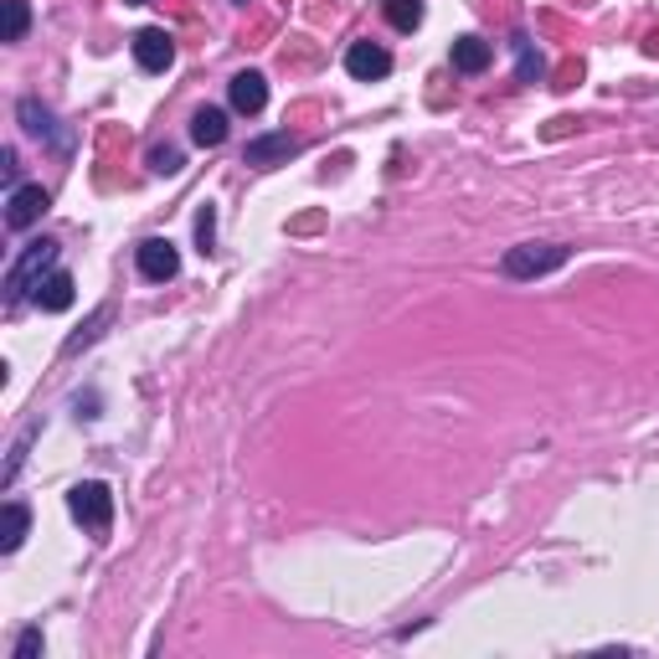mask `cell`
Listing matches in <instances>:
<instances>
[{"label":"cell","mask_w":659,"mask_h":659,"mask_svg":"<svg viewBox=\"0 0 659 659\" xmlns=\"http://www.w3.org/2000/svg\"><path fill=\"white\" fill-rule=\"evenodd\" d=\"M510 47H515V78H521V83H542L546 78V58L536 52V41L525 37V32H515Z\"/></svg>","instance_id":"13"},{"label":"cell","mask_w":659,"mask_h":659,"mask_svg":"<svg viewBox=\"0 0 659 659\" xmlns=\"http://www.w3.org/2000/svg\"><path fill=\"white\" fill-rule=\"evenodd\" d=\"M135 258H139V273H145L150 284H165V278L181 273V252H175L171 237H145Z\"/></svg>","instance_id":"6"},{"label":"cell","mask_w":659,"mask_h":659,"mask_svg":"<svg viewBox=\"0 0 659 659\" xmlns=\"http://www.w3.org/2000/svg\"><path fill=\"white\" fill-rule=\"evenodd\" d=\"M448 58H453V73H469V78H474V73H485L489 67L495 52H489V41H480V37H459Z\"/></svg>","instance_id":"12"},{"label":"cell","mask_w":659,"mask_h":659,"mask_svg":"<svg viewBox=\"0 0 659 659\" xmlns=\"http://www.w3.org/2000/svg\"><path fill=\"white\" fill-rule=\"evenodd\" d=\"M37 310H47V314H62V310H73V299H78V284H73V273H62V269H52L47 278L37 284Z\"/></svg>","instance_id":"10"},{"label":"cell","mask_w":659,"mask_h":659,"mask_svg":"<svg viewBox=\"0 0 659 659\" xmlns=\"http://www.w3.org/2000/svg\"><path fill=\"white\" fill-rule=\"evenodd\" d=\"M567 263L562 243H521V248L505 252V278H542V273H557Z\"/></svg>","instance_id":"3"},{"label":"cell","mask_w":659,"mask_h":659,"mask_svg":"<svg viewBox=\"0 0 659 659\" xmlns=\"http://www.w3.org/2000/svg\"><path fill=\"white\" fill-rule=\"evenodd\" d=\"M26 525H32V510L21 500H5V525H0V551H16L26 542Z\"/></svg>","instance_id":"15"},{"label":"cell","mask_w":659,"mask_h":659,"mask_svg":"<svg viewBox=\"0 0 659 659\" xmlns=\"http://www.w3.org/2000/svg\"><path fill=\"white\" fill-rule=\"evenodd\" d=\"M16 119H21V129H26V135L47 139V145H58L62 156L73 150V135H67V129H58V114H52L47 103H37V98H21V103H16Z\"/></svg>","instance_id":"4"},{"label":"cell","mask_w":659,"mask_h":659,"mask_svg":"<svg viewBox=\"0 0 659 659\" xmlns=\"http://www.w3.org/2000/svg\"><path fill=\"white\" fill-rule=\"evenodd\" d=\"M191 139L201 145V150H216V145L227 139V114H222V109H196Z\"/></svg>","instance_id":"14"},{"label":"cell","mask_w":659,"mask_h":659,"mask_svg":"<svg viewBox=\"0 0 659 659\" xmlns=\"http://www.w3.org/2000/svg\"><path fill=\"white\" fill-rule=\"evenodd\" d=\"M299 156V139L284 129V135H258L248 139V150H243V160L248 165H258V171H269V165H289V160Z\"/></svg>","instance_id":"8"},{"label":"cell","mask_w":659,"mask_h":659,"mask_svg":"<svg viewBox=\"0 0 659 659\" xmlns=\"http://www.w3.org/2000/svg\"><path fill=\"white\" fill-rule=\"evenodd\" d=\"M58 269V243L52 237H41V243H26V252H21L16 263H11V273H5V304H21V299H32L37 294V284L47 278V273Z\"/></svg>","instance_id":"1"},{"label":"cell","mask_w":659,"mask_h":659,"mask_svg":"<svg viewBox=\"0 0 659 659\" xmlns=\"http://www.w3.org/2000/svg\"><path fill=\"white\" fill-rule=\"evenodd\" d=\"M243 5H248V0H243Z\"/></svg>","instance_id":"24"},{"label":"cell","mask_w":659,"mask_h":659,"mask_svg":"<svg viewBox=\"0 0 659 659\" xmlns=\"http://www.w3.org/2000/svg\"><path fill=\"white\" fill-rule=\"evenodd\" d=\"M67 510L88 531H109L114 525V489L103 485V480H83V485L67 489Z\"/></svg>","instance_id":"2"},{"label":"cell","mask_w":659,"mask_h":659,"mask_svg":"<svg viewBox=\"0 0 659 659\" xmlns=\"http://www.w3.org/2000/svg\"><path fill=\"white\" fill-rule=\"evenodd\" d=\"M47 207H52V196L41 191V186H11V196H5V227H11V233L37 227Z\"/></svg>","instance_id":"5"},{"label":"cell","mask_w":659,"mask_h":659,"mask_svg":"<svg viewBox=\"0 0 659 659\" xmlns=\"http://www.w3.org/2000/svg\"><path fill=\"white\" fill-rule=\"evenodd\" d=\"M346 73H350V78H361V83L387 78V73H391V52L382 47V41H350Z\"/></svg>","instance_id":"7"},{"label":"cell","mask_w":659,"mask_h":659,"mask_svg":"<svg viewBox=\"0 0 659 659\" xmlns=\"http://www.w3.org/2000/svg\"><path fill=\"white\" fill-rule=\"evenodd\" d=\"M26 26H32L26 0H5V41H21V37H26Z\"/></svg>","instance_id":"18"},{"label":"cell","mask_w":659,"mask_h":659,"mask_svg":"<svg viewBox=\"0 0 659 659\" xmlns=\"http://www.w3.org/2000/svg\"><path fill=\"white\" fill-rule=\"evenodd\" d=\"M41 655V629H26L16 639V659H37Z\"/></svg>","instance_id":"22"},{"label":"cell","mask_w":659,"mask_h":659,"mask_svg":"<svg viewBox=\"0 0 659 659\" xmlns=\"http://www.w3.org/2000/svg\"><path fill=\"white\" fill-rule=\"evenodd\" d=\"M150 171H156V175H175V171H181V150H171V145H156V150H150Z\"/></svg>","instance_id":"19"},{"label":"cell","mask_w":659,"mask_h":659,"mask_svg":"<svg viewBox=\"0 0 659 659\" xmlns=\"http://www.w3.org/2000/svg\"><path fill=\"white\" fill-rule=\"evenodd\" d=\"M227 98H233L237 114H263V103H269V83H263V73H237L233 83H227Z\"/></svg>","instance_id":"11"},{"label":"cell","mask_w":659,"mask_h":659,"mask_svg":"<svg viewBox=\"0 0 659 659\" xmlns=\"http://www.w3.org/2000/svg\"><path fill=\"white\" fill-rule=\"evenodd\" d=\"M124 5H150V0H124Z\"/></svg>","instance_id":"23"},{"label":"cell","mask_w":659,"mask_h":659,"mask_svg":"<svg viewBox=\"0 0 659 659\" xmlns=\"http://www.w3.org/2000/svg\"><path fill=\"white\" fill-rule=\"evenodd\" d=\"M109 314H114V310H109V304H103V310H98V314H94V320H88V330H83V335H73V340H67V356H78V350H83V346H88V340H94L98 330L109 325Z\"/></svg>","instance_id":"21"},{"label":"cell","mask_w":659,"mask_h":659,"mask_svg":"<svg viewBox=\"0 0 659 659\" xmlns=\"http://www.w3.org/2000/svg\"><path fill=\"white\" fill-rule=\"evenodd\" d=\"M196 243H201V252L216 248V212L212 207H201V216H196Z\"/></svg>","instance_id":"20"},{"label":"cell","mask_w":659,"mask_h":659,"mask_svg":"<svg viewBox=\"0 0 659 659\" xmlns=\"http://www.w3.org/2000/svg\"><path fill=\"white\" fill-rule=\"evenodd\" d=\"M382 11L397 32H418L423 26V0H382Z\"/></svg>","instance_id":"16"},{"label":"cell","mask_w":659,"mask_h":659,"mask_svg":"<svg viewBox=\"0 0 659 659\" xmlns=\"http://www.w3.org/2000/svg\"><path fill=\"white\" fill-rule=\"evenodd\" d=\"M135 62L145 67V73H165V67L175 62L171 32H160V26H145V32H135Z\"/></svg>","instance_id":"9"},{"label":"cell","mask_w":659,"mask_h":659,"mask_svg":"<svg viewBox=\"0 0 659 659\" xmlns=\"http://www.w3.org/2000/svg\"><path fill=\"white\" fill-rule=\"evenodd\" d=\"M41 433V423H26L21 427V438H16V448H11V459H5V474H0V485L11 489L16 485V474H21V464H26V453H32V438Z\"/></svg>","instance_id":"17"}]
</instances>
